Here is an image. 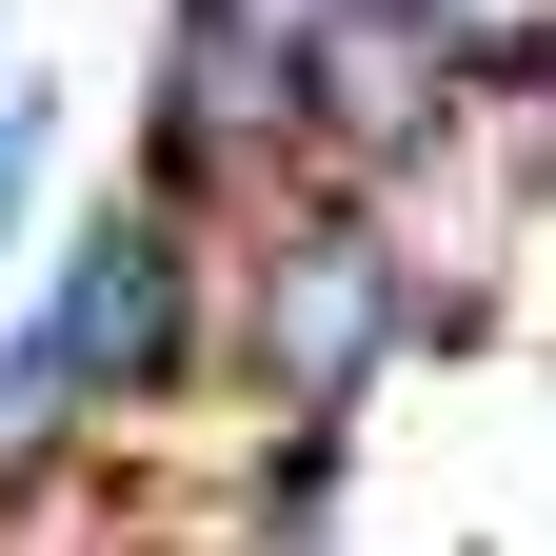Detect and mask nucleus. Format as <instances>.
Wrapping results in <instances>:
<instances>
[{
  "label": "nucleus",
  "instance_id": "f257e3e1",
  "mask_svg": "<svg viewBox=\"0 0 556 556\" xmlns=\"http://www.w3.org/2000/svg\"><path fill=\"white\" fill-rule=\"evenodd\" d=\"M397 318H417V278L378 258V219H299L258 258V378L299 397V417H338L378 358H397Z\"/></svg>",
  "mask_w": 556,
  "mask_h": 556
},
{
  "label": "nucleus",
  "instance_id": "f03ea898",
  "mask_svg": "<svg viewBox=\"0 0 556 556\" xmlns=\"http://www.w3.org/2000/svg\"><path fill=\"white\" fill-rule=\"evenodd\" d=\"M40 338H60V378H160V358H179V239H160V219H100Z\"/></svg>",
  "mask_w": 556,
  "mask_h": 556
},
{
  "label": "nucleus",
  "instance_id": "7ed1b4c3",
  "mask_svg": "<svg viewBox=\"0 0 556 556\" xmlns=\"http://www.w3.org/2000/svg\"><path fill=\"white\" fill-rule=\"evenodd\" d=\"M299 100L358 139V160H397V139H438V119H457V60L378 0V21H318V40H299Z\"/></svg>",
  "mask_w": 556,
  "mask_h": 556
},
{
  "label": "nucleus",
  "instance_id": "20e7f679",
  "mask_svg": "<svg viewBox=\"0 0 556 556\" xmlns=\"http://www.w3.org/2000/svg\"><path fill=\"white\" fill-rule=\"evenodd\" d=\"M278 119H299V40H239V0H199V21H179V160H219V139H278Z\"/></svg>",
  "mask_w": 556,
  "mask_h": 556
},
{
  "label": "nucleus",
  "instance_id": "39448f33",
  "mask_svg": "<svg viewBox=\"0 0 556 556\" xmlns=\"http://www.w3.org/2000/svg\"><path fill=\"white\" fill-rule=\"evenodd\" d=\"M397 21L438 40L457 80H536V60H556V0H397Z\"/></svg>",
  "mask_w": 556,
  "mask_h": 556
},
{
  "label": "nucleus",
  "instance_id": "423d86ee",
  "mask_svg": "<svg viewBox=\"0 0 556 556\" xmlns=\"http://www.w3.org/2000/svg\"><path fill=\"white\" fill-rule=\"evenodd\" d=\"M60 397H80V378H60V338H21V358H0V457H40Z\"/></svg>",
  "mask_w": 556,
  "mask_h": 556
}]
</instances>
